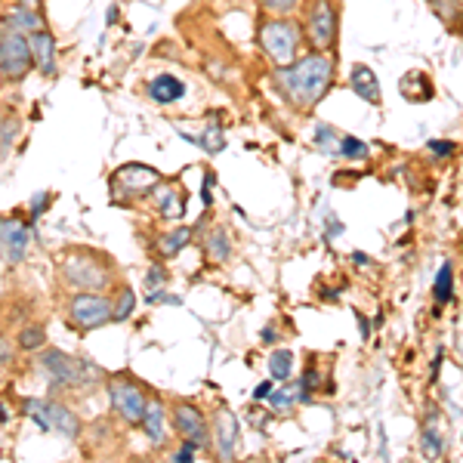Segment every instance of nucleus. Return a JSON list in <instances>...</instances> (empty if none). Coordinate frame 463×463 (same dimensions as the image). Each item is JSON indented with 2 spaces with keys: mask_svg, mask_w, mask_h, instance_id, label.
Wrapping results in <instances>:
<instances>
[{
  "mask_svg": "<svg viewBox=\"0 0 463 463\" xmlns=\"http://www.w3.org/2000/svg\"><path fill=\"white\" fill-rule=\"evenodd\" d=\"M0 364H4V368L10 364V340L0 343Z\"/></svg>",
  "mask_w": 463,
  "mask_h": 463,
  "instance_id": "obj_39",
  "label": "nucleus"
},
{
  "mask_svg": "<svg viewBox=\"0 0 463 463\" xmlns=\"http://www.w3.org/2000/svg\"><path fill=\"white\" fill-rule=\"evenodd\" d=\"M13 137H16V124H13V121H10V115H6V118H4V139H0V152H4V158L10 155Z\"/></svg>",
  "mask_w": 463,
  "mask_h": 463,
  "instance_id": "obj_33",
  "label": "nucleus"
},
{
  "mask_svg": "<svg viewBox=\"0 0 463 463\" xmlns=\"http://www.w3.org/2000/svg\"><path fill=\"white\" fill-rule=\"evenodd\" d=\"M222 146H226V139H222V127H220V121H213V127H207L201 148H204V152H211V155H216V152H222Z\"/></svg>",
  "mask_w": 463,
  "mask_h": 463,
  "instance_id": "obj_27",
  "label": "nucleus"
},
{
  "mask_svg": "<svg viewBox=\"0 0 463 463\" xmlns=\"http://www.w3.org/2000/svg\"><path fill=\"white\" fill-rule=\"evenodd\" d=\"M158 183H161L158 170L146 167V164H124V167L111 176V192H115L118 198H139V195H146V192L158 189Z\"/></svg>",
  "mask_w": 463,
  "mask_h": 463,
  "instance_id": "obj_8",
  "label": "nucleus"
},
{
  "mask_svg": "<svg viewBox=\"0 0 463 463\" xmlns=\"http://www.w3.org/2000/svg\"><path fill=\"white\" fill-rule=\"evenodd\" d=\"M216 427V451H220L222 460H232L235 458V448H238V420L235 414H229V411H220L213 420Z\"/></svg>",
  "mask_w": 463,
  "mask_h": 463,
  "instance_id": "obj_14",
  "label": "nucleus"
},
{
  "mask_svg": "<svg viewBox=\"0 0 463 463\" xmlns=\"http://www.w3.org/2000/svg\"><path fill=\"white\" fill-rule=\"evenodd\" d=\"M454 272H451V266H442L439 269V275H436V285H432V294H436V300L439 303H448L451 300V294H454Z\"/></svg>",
  "mask_w": 463,
  "mask_h": 463,
  "instance_id": "obj_23",
  "label": "nucleus"
},
{
  "mask_svg": "<svg viewBox=\"0 0 463 463\" xmlns=\"http://www.w3.org/2000/svg\"><path fill=\"white\" fill-rule=\"evenodd\" d=\"M0 229H4V263L6 266L22 263V257H25V250H28V241H32V229L22 220H16V216H4Z\"/></svg>",
  "mask_w": 463,
  "mask_h": 463,
  "instance_id": "obj_11",
  "label": "nucleus"
},
{
  "mask_svg": "<svg viewBox=\"0 0 463 463\" xmlns=\"http://www.w3.org/2000/svg\"><path fill=\"white\" fill-rule=\"evenodd\" d=\"M19 6H25V10H32V13H41V0H16Z\"/></svg>",
  "mask_w": 463,
  "mask_h": 463,
  "instance_id": "obj_40",
  "label": "nucleus"
},
{
  "mask_svg": "<svg viewBox=\"0 0 463 463\" xmlns=\"http://www.w3.org/2000/svg\"><path fill=\"white\" fill-rule=\"evenodd\" d=\"M399 87H402V96L411 99V102H430L432 93H436V90H432V80L427 78V74H420V71L405 74Z\"/></svg>",
  "mask_w": 463,
  "mask_h": 463,
  "instance_id": "obj_17",
  "label": "nucleus"
},
{
  "mask_svg": "<svg viewBox=\"0 0 463 463\" xmlns=\"http://www.w3.org/2000/svg\"><path fill=\"white\" fill-rule=\"evenodd\" d=\"M189 238H192V229H176V232H170V235H164L161 241H158V250H161V257H176L179 250L189 244Z\"/></svg>",
  "mask_w": 463,
  "mask_h": 463,
  "instance_id": "obj_20",
  "label": "nucleus"
},
{
  "mask_svg": "<svg viewBox=\"0 0 463 463\" xmlns=\"http://www.w3.org/2000/svg\"><path fill=\"white\" fill-rule=\"evenodd\" d=\"M279 340V334H275V327H263V343H275Z\"/></svg>",
  "mask_w": 463,
  "mask_h": 463,
  "instance_id": "obj_41",
  "label": "nucleus"
},
{
  "mask_svg": "<svg viewBox=\"0 0 463 463\" xmlns=\"http://www.w3.org/2000/svg\"><path fill=\"white\" fill-rule=\"evenodd\" d=\"M454 4H463V0H454Z\"/></svg>",
  "mask_w": 463,
  "mask_h": 463,
  "instance_id": "obj_43",
  "label": "nucleus"
},
{
  "mask_svg": "<svg viewBox=\"0 0 463 463\" xmlns=\"http://www.w3.org/2000/svg\"><path fill=\"white\" fill-rule=\"evenodd\" d=\"M22 408H25V414L32 417L43 432H56V436H65V439H78L80 420L65 405H59V402L25 399L22 402Z\"/></svg>",
  "mask_w": 463,
  "mask_h": 463,
  "instance_id": "obj_4",
  "label": "nucleus"
},
{
  "mask_svg": "<svg viewBox=\"0 0 463 463\" xmlns=\"http://www.w3.org/2000/svg\"><path fill=\"white\" fill-rule=\"evenodd\" d=\"M41 368L56 386H71V390L90 386L93 380L102 377V368H96L93 362H84V358L65 355L62 349H47L41 355Z\"/></svg>",
  "mask_w": 463,
  "mask_h": 463,
  "instance_id": "obj_2",
  "label": "nucleus"
},
{
  "mask_svg": "<svg viewBox=\"0 0 463 463\" xmlns=\"http://www.w3.org/2000/svg\"><path fill=\"white\" fill-rule=\"evenodd\" d=\"M43 340H47V334H43V327H25V331L19 334V346L22 349H41Z\"/></svg>",
  "mask_w": 463,
  "mask_h": 463,
  "instance_id": "obj_29",
  "label": "nucleus"
},
{
  "mask_svg": "<svg viewBox=\"0 0 463 463\" xmlns=\"http://www.w3.org/2000/svg\"><path fill=\"white\" fill-rule=\"evenodd\" d=\"M211 185H213V179L207 176V179H204V204H211V201H213V195H211Z\"/></svg>",
  "mask_w": 463,
  "mask_h": 463,
  "instance_id": "obj_42",
  "label": "nucleus"
},
{
  "mask_svg": "<svg viewBox=\"0 0 463 463\" xmlns=\"http://www.w3.org/2000/svg\"><path fill=\"white\" fill-rule=\"evenodd\" d=\"M139 427L146 430L148 442L164 445V408H161V402H148L146 417H143V423H139Z\"/></svg>",
  "mask_w": 463,
  "mask_h": 463,
  "instance_id": "obj_19",
  "label": "nucleus"
},
{
  "mask_svg": "<svg viewBox=\"0 0 463 463\" xmlns=\"http://www.w3.org/2000/svg\"><path fill=\"white\" fill-rule=\"evenodd\" d=\"M28 41H32L34 65L41 69V74L53 78V74H56V41H53V34H50L47 28H41V32L28 34Z\"/></svg>",
  "mask_w": 463,
  "mask_h": 463,
  "instance_id": "obj_13",
  "label": "nucleus"
},
{
  "mask_svg": "<svg viewBox=\"0 0 463 463\" xmlns=\"http://www.w3.org/2000/svg\"><path fill=\"white\" fill-rule=\"evenodd\" d=\"M334 65L325 53H309L290 65H279L275 69V84L281 87V93L294 102L297 109H312L321 96L327 93L331 84Z\"/></svg>",
  "mask_w": 463,
  "mask_h": 463,
  "instance_id": "obj_1",
  "label": "nucleus"
},
{
  "mask_svg": "<svg viewBox=\"0 0 463 463\" xmlns=\"http://www.w3.org/2000/svg\"><path fill=\"white\" fill-rule=\"evenodd\" d=\"M148 96L161 106H170V102H179L185 96V84L174 74H158V78L148 84Z\"/></svg>",
  "mask_w": 463,
  "mask_h": 463,
  "instance_id": "obj_16",
  "label": "nucleus"
},
{
  "mask_svg": "<svg viewBox=\"0 0 463 463\" xmlns=\"http://www.w3.org/2000/svg\"><path fill=\"white\" fill-rule=\"evenodd\" d=\"M340 155L343 158H368V146L362 143V139H355V137H343V143H340Z\"/></svg>",
  "mask_w": 463,
  "mask_h": 463,
  "instance_id": "obj_28",
  "label": "nucleus"
},
{
  "mask_svg": "<svg viewBox=\"0 0 463 463\" xmlns=\"http://www.w3.org/2000/svg\"><path fill=\"white\" fill-rule=\"evenodd\" d=\"M155 195H158V207H161L164 216H170V220L183 216V201H179V195L174 189H164V185H158V189H155Z\"/></svg>",
  "mask_w": 463,
  "mask_h": 463,
  "instance_id": "obj_22",
  "label": "nucleus"
},
{
  "mask_svg": "<svg viewBox=\"0 0 463 463\" xmlns=\"http://www.w3.org/2000/svg\"><path fill=\"white\" fill-rule=\"evenodd\" d=\"M340 143H343V137L334 130V127H327V124L316 127V146L321 152H340Z\"/></svg>",
  "mask_w": 463,
  "mask_h": 463,
  "instance_id": "obj_24",
  "label": "nucleus"
},
{
  "mask_svg": "<svg viewBox=\"0 0 463 463\" xmlns=\"http://www.w3.org/2000/svg\"><path fill=\"white\" fill-rule=\"evenodd\" d=\"M349 84H353V93L358 99L371 102V106H380V80L371 65H355L353 74H349Z\"/></svg>",
  "mask_w": 463,
  "mask_h": 463,
  "instance_id": "obj_15",
  "label": "nucleus"
},
{
  "mask_svg": "<svg viewBox=\"0 0 463 463\" xmlns=\"http://www.w3.org/2000/svg\"><path fill=\"white\" fill-rule=\"evenodd\" d=\"M47 204H50V195H47V192L34 195V198H32V211H34V216H41L43 211H47Z\"/></svg>",
  "mask_w": 463,
  "mask_h": 463,
  "instance_id": "obj_36",
  "label": "nucleus"
},
{
  "mask_svg": "<svg viewBox=\"0 0 463 463\" xmlns=\"http://www.w3.org/2000/svg\"><path fill=\"white\" fill-rule=\"evenodd\" d=\"M62 275L71 288L90 290V294L109 288V269L102 263H96L93 257H87V253H69V257L62 260Z\"/></svg>",
  "mask_w": 463,
  "mask_h": 463,
  "instance_id": "obj_6",
  "label": "nucleus"
},
{
  "mask_svg": "<svg viewBox=\"0 0 463 463\" xmlns=\"http://www.w3.org/2000/svg\"><path fill=\"white\" fill-rule=\"evenodd\" d=\"M290 371H294V355L288 349H279V353L269 355V374L275 380H288Z\"/></svg>",
  "mask_w": 463,
  "mask_h": 463,
  "instance_id": "obj_21",
  "label": "nucleus"
},
{
  "mask_svg": "<svg viewBox=\"0 0 463 463\" xmlns=\"http://www.w3.org/2000/svg\"><path fill=\"white\" fill-rule=\"evenodd\" d=\"M4 25L16 28V32H22V34H34V32H41V28H43V16H41V13H32V10H25V6L16 4L4 16Z\"/></svg>",
  "mask_w": 463,
  "mask_h": 463,
  "instance_id": "obj_18",
  "label": "nucleus"
},
{
  "mask_svg": "<svg viewBox=\"0 0 463 463\" xmlns=\"http://www.w3.org/2000/svg\"><path fill=\"white\" fill-rule=\"evenodd\" d=\"M207 253H211L213 260H220V263L229 260V235L222 229H216L207 235Z\"/></svg>",
  "mask_w": 463,
  "mask_h": 463,
  "instance_id": "obj_25",
  "label": "nucleus"
},
{
  "mask_svg": "<svg viewBox=\"0 0 463 463\" xmlns=\"http://www.w3.org/2000/svg\"><path fill=\"white\" fill-rule=\"evenodd\" d=\"M260 4H263L269 13H275V16H288V13L297 10V0H260Z\"/></svg>",
  "mask_w": 463,
  "mask_h": 463,
  "instance_id": "obj_32",
  "label": "nucleus"
},
{
  "mask_svg": "<svg viewBox=\"0 0 463 463\" xmlns=\"http://www.w3.org/2000/svg\"><path fill=\"white\" fill-rule=\"evenodd\" d=\"M318 390V371H306L303 377V399H309V392Z\"/></svg>",
  "mask_w": 463,
  "mask_h": 463,
  "instance_id": "obj_34",
  "label": "nucleus"
},
{
  "mask_svg": "<svg viewBox=\"0 0 463 463\" xmlns=\"http://www.w3.org/2000/svg\"><path fill=\"white\" fill-rule=\"evenodd\" d=\"M174 427H176L179 436H183V442H192L195 448L207 445V423H204V417H201L198 408L179 405L174 411Z\"/></svg>",
  "mask_w": 463,
  "mask_h": 463,
  "instance_id": "obj_12",
  "label": "nucleus"
},
{
  "mask_svg": "<svg viewBox=\"0 0 463 463\" xmlns=\"http://www.w3.org/2000/svg\"><path fill=\"white\" fill-rule=\"evenodd\" d=\"M337 37V10L331 0H316L309 10V41L316 50H331Z\"/></svg>",
  "mask_w": 463,
  "mask_h": 463,
  "instance_id": "obj_10",
  "label": "nucleus"
},
{
  "mask_svg": "<svg viewBox=\"0 0 463 463\" xmlns=\"http://www.w3.org/2000/svg\"><path fill=\"white\" fill-rule=\"evenodd\" d=\"M269 395H272V383H269V380H263V383L257 386V390H253V399H269Z\"/></svg>",
  "mask_w": 463,
  "mask_h": 463,
  "instance_id": "obj_37",
  "label": "nucleus"
},
{
  "mask_svg": "<svg viewBox=\"0 0 463 463\" xmlns=\"http://www.w3.org/2000/svg\"><path fill=\"white\" fill-rule=\"evenodd\" d=\"M32 65L34 56H32L28 34L4 25V41H0V74H4V80H22L32 71Z\"/></svg>",
  "mask_w": 463,
  "mask_h": 463,
  "instance_id": "obj_5",
  "label": "nucleus"
},
{
  "mask_svg": "<svg viewBox=\"0 0 463 463\" xmlns=\"http://www.w3.org/2000/svg\"><path fill=\"white\" fill-rule=\"evenodd\" d=\"M109 399L127 423H143L148 402H146L143 390H139L133 380H124V377L109 380Z\"/></svg>",
  "mask_w": 463,
  "mask_h": 463,
  "instance_id": "obj_9",
  "label": "nucleus"
},
{
  "mask_svg": "<svg viewBox=\"0 0 463 463\" xmlns=\"http://www.w3.org/2000/svg\"><path fill=\"white\" fill-rule=\"evenodd\" d=\"M133 306H137V294H133L130 288H124L121 290V300H118V306H115V321H127V318H130Z\"/></svg>",
  "mask_w": 463,
  "mask_h": 463,
  "instance_id": "obj_31",
  "label": "nucleus"
},
{
  "mask_svg": "<svg viewBox=\"0 0 463 463\" xmlns=\"http://www.w3.org/2000/svg\"><path fill=\"white\" fill-rule=\"evenodd\" d=\"M115 318V306H111L106 297H96L90 290H80L78 297H71L69 303V321L78 331H93V327H102Z\"/></svg>",
  "mask_w": 463,
  "mask_h": 463,
  "instance_id": "obj_7",
  "label": "nucleus"
},
{
  "mask_svg": "<svg viewBox=\"0 0 463 463\" xmlns=\"http://www.w3.org/2000/svg\"><path fill=\"white\" fill-rule=\"evenodd\" d=\"M442 451H445V445H442V436H439V430L427 427V430H423V458L439 460V458H442Z\"/></svg>",
  "mask_w": 463,
  "mask_h": 463,
  "instance_id": "obj_26",
  "label": "nucleus"
},
{
  "mask_svg": "<svg viewBox=\"0 0 463 463\" xmlns=\"http://www.w3.org/2000/svg\"><path fill=\"white\" fill-rule=\"evenodd\" d=\"M269 402H272L275 411H288L297 402V390H294V386H285V390H272Z\"/></svg>",
  "mask_w": 463,
  "mask_h": 463,
  "instance_id": "obj_30",
  "label": "nucleus"
},
{
  "mask_svg": "<svg viewBox=\"0 0 463 463\" xmlns=\"http://www.w3.org/2000/svg\"><path fill=\"white\" fill-rule=\"evenodd\" d=\"M430 152H436V155H451V152H454V146H451V143H430Z\"/></svg>",
  "mask_w": 463,
  "mask_h": 463,
  "instance_id": "obj_38",
  "label": "nucleus"
},
{
  "mask_svg": "<svg viewBox=\"0 0 463 463\" xmlns=\"http://www.w3.org/2000/svg\"><path fill=\"white\" fill-rule=\"evenodd\" d=\"M164 281H167V272H164L161 266H155L152 272H148V279H146V288H158V285H164Z\"/></svg>",
  "mask_w": 463,
  "mask_h": 463,
  "instance_id": "obj_35",
  "label": "nucleus"
},
{
  "mask_svg": "<svg viewBox=\"0 0 463 463\" xmlns=\"http://www.w3.org/2000/svg\"><path fill=\"white\" fill-rule=\"evenodd\" d=\"M260 47L275 65L297 62V50H300V32L288 16L260 22Z\"/></svg>",
  "mask_w": 463,
  "mask_h": 463,
  "instance_id": "obj_3",
  "label": "nucleus"
}]
</instances>
